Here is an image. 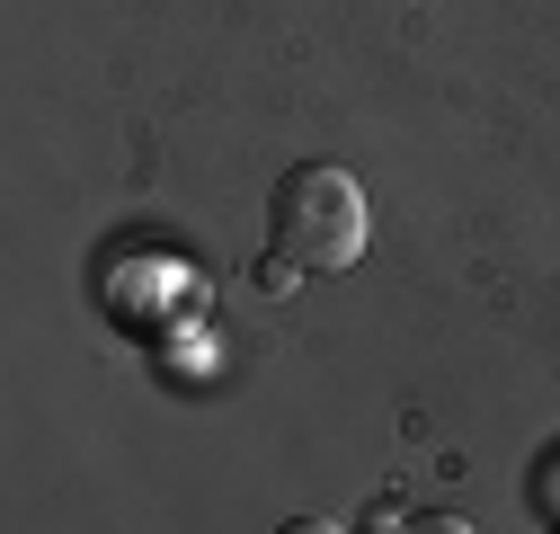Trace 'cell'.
Wrapping results in <instances>:
<instances>
[{"mask_svg":"<svg viewBox=\"0 0 560 534\" xmlns=\"http://www.w3.org/2000/svg\"><path fill=\"white\" fill-rule=\"evenodd\" d=\"M365 232H374L365 223V187L347 178L338 161H303V170L276 178V196H267V241H276V258H294L303 277L357 267Z\"/></svg>","mask_w":560,"mask_h":534,"instance_id":"1","label":"cell"},{"mask_svg":"<svg viewBox=\"0 0 560 534\" xmlns=\"http://www.w3.org/2000/svg\"><path fill=\"white\" fill-rule=\"evenodd\" d=\"M400 534H471V525H463V516H409Z\"/></svg>","mask_w":560,"mask_h":534,"instance_id":"2","label":"cell"},{"mask_svg":"<svg viewBox=\"0 0 560 534\" xmlns=\"http://www.w3.org/2000/svg\"><path fill=\"white\" fill-rule=\"evenodd\" d=\"M276 534H338V525H329V516H285Z\"/></svg>","mask_w":560,"mask_h":534,"instance_id":"3","label":"cell"}]
</instances>
